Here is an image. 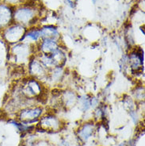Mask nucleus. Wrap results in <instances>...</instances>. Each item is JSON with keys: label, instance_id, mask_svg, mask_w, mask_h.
<instances>
[{"label": "nucleus", "instance_id": "f03ea898", "mask_svg": "<svg viewBox=\"0 0 145 146\" xmlns=\"http://www.w3.org/2000/svg\"><path fill=\"white\" fill-rule=\"evenodd\" d=\"M42 84L40 81L33 77H31L22 83L20 89L21 95L27 99L37 98L42 94Z\"/></svg>", "mask_w": 145, "mask_h": 146}, {"label": "nucleus", "instance_id": "f257e3e1", "mask_svg": "<svg viewBox=\"0 0 145 146\" xmlns=\"http://www.w3.org/2000/svg\"><path fill=\"white\" fill-rule=\"evenodd\" d=\"M26 33V28L24 26L21 24L15 23L3 30V38L8 44H15L25 40Z\"/></svg>", "mask_w": 145, "mask_h": 146}, {"label": "nucleus", "instance_id": "6e6552de", "mask_svg": "<svg viewBox=\"0 0 145 146\" xmlns=\"http://www.w3.org/2000/svg\"><path fill=\"white\" fill-rule=\"evenodd\" d=\"M128 61L132 71H137L144 65V51L141 49L139 51L132 52L128 56Z\"/></svg>", "mask_w": 145, "mask_h": 146}, {"label": "nucleus", "instance_id": "39448f33", "mask_svg": "<svg viewBox=\"0 0 145 146\" xmlns=\"http://www.w3.org/2000/svg\"><path fill=\"white\" fill-rule=\"evenodd\" d=\"M29 75L38 80H43L45 78H48V70L46 69L40 60L36 57L30 58L29 60Z\"/></svg>", "mask_w": 145, "mask_h": 146}, {"label": "nucleus", "instance_id": "20e7f679", "mask_svg": "<svg viewBox=\"0 0 145 146\" xmlns=\"http://www.w3.org/2000/svg\"><path fill=\"white\" fill-rule=\"evenodd\" d=\"M30 48L28 44L19 42L14 44L10 50V60L13 59L16 64H22L24 61L29 60Z\"/></svg>", "mask_w": 145, "mask_h": 146}, {"label": "nucleus", "instance_id": "1a4fd4ad", "mask_svg": "<svg viewBox=\"0 0 145 146\" xmlns=\"http://www.w3.org/2000/svg\"><path fill=\"white\" fill-rule=\"evenodd\" d=\"M60 122L57 119V117L51 114L43 117L40 119V125L41 128H43L44 129L52 130V131L59 129L60 127Z\"/></svg>", "mask_w": 145, "mask_h": 146}, {"label": "nucleus", "instance_id": "9b49d317", "mask_svg": "<svg viewBox=\"0 0 145 146\" xmlns=\"http://www.w3.org/2000/svg\"><path fill=\"white\" fill-rule=\"evenodd\" d=\"M94 131V128L93 125L90 123H87L83 126V128L79 131V135L82 139H83L84 141H87V139L89 138Z\"/></svg>", "mask_w": 145, "mask_h": 146}, {"label": "nucleus", "instance_id": "0eeeda50", "mask_svg": "<svg viewBox=\"0 0 145 146\" xmlns=\"http://www.w3.org/2000/svg\"><path fill=\"white\" fill-rule=\"evenodd\" d=\"M60 48L59 40L52 39V38H44L41 39L37 49L39 53L41 54H49Z\"/></svg>", "mask_w": 145, "mask_h": 146}, {"label": "nucleus", "instance_id": "f8f14e48", "mask_svg": "<svg viewBox=\"0 0 145 146\" xmlns=\"http://www.w3.org/2000/svg\"><path fill=\"white\" fill-rule=\"evenodd\" d=\"M91 99L88 98L86 95L80 96L78 98L77 100L79 101V102H80V108L83 111H86L91 108Z\"/></svg>", "mask_w": 145, "mask_h": 146}, {"label": "nucleus", "instance_id": "9d476101", "mask_svg": "<svg viewBox=\"0 0 145 146\" xmlns=\"http://www.w3.org/2000/svg\"><path fill=\"white\" fill-rule=\"evenodd\" d=\"M62 101L64 102V106H72L77 102V95L74 91H66L64 92L62 95Z\"/></svg>", "mask_w": 145, "mask_h": 146}, {"label": "nucleus", "instance_id": "423d86ee", "mask_svg": "<svg viewBox=\"0 0 145 146\" xmlns=\"http://www.w3.org/2000/svg\"><path fill=\"white\" fill-rule=\"evenodd\" d=\"M14 16V10L11 5L0 3V29L3 30L11 24Z\"/></svg>", "mask_w": 145, "mask_h": 146}, {"label": "nucleus", "instance_id": "7ed1b4c3", "mask_svg": "<svg viewBox=\"0 0 145 146\" xmlns=\"http://www.w3.org/2000/svg\"><path fill=\"white\" fill-rule=\"evenodd\" d=\"M44 109L42 106H29L22 109L18 113V120L24 125L34 123L39 121V117L42 115Z\"/></svg>", "mask_w": 145, "mask_h": 146}, {"label": "nucleus", "instance_id": "ddd939ff", "mask_svg": "<svg viewBox=\"0 0 145 146\" xmlns=\"http://www.w3.org/2000/svg\"><path fill=\"white\" fill-rule=\"evenodd\" d=\"M26 38H29L31 40L33 41H38L40 39V29H30L29 31H28L27 33H26Z\"/></svg>", "mask_w": 145, "mask_h": 146}, {"label": "nucleus", "instance_id": "4468645a", "mask_svg": "<svg viewBox=\"0 0 145 146\" xmlns=\"http://www.w3.org/2000/svg\"><path fill=\"white\" fill-rule=\"evenodd\" d=\"M0 72H1V69H0Z\"/></svg>", "mask_w": 145, "mask_h": 146}]
</instances>
